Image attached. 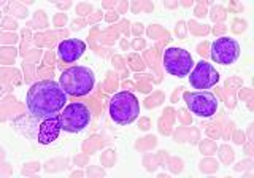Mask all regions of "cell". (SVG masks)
<instances>
[{
    "label": "cell",
    "instance_id": "obj_3",
    "mask_svg": "<svg viewBox=\"0 0 254 178\" xmlns=\"http://www.w3.org/2000/svg\"><path fill=\"white\" fill-rule=\"evenodd\" d=\"M95 77L89 67L73 66L65 69L59 77V85L68 95L83 97L87 95L94 88Z\"/></svg>",
    "mask_w": 254,
    "mask_h": 178
},
{
    "label": "cell",
    "instance_id": "obj_7",
    "mask_svg": "<svg viewBox=\"0 0 254 178\" xmlns=\"http://www.w3.org/2000/svg\"><path fill=\"white\" fill-rule=\"evenodd\" d=\"M238 56H240V45L234 38L221 37L214 40L211 45V59L221 66L234 64Z\"/></svg>",
    "mask_w": 254,
    "mask_h": 178
},
{
    "label": "cell",
    "instance_id": "obj_2",
    "mask_svg": "<svg viewBox=\"0 0 254 178\" xmlns=\"http://www.w3.org/2000/svg\"><path fill=\"white\" fill-rule=\"evenodd\" d=\"M67 95L58 82L42 80L27 91V108L37 118H50L67 107Z\"/></svg>",
    "mask_w": 254,
    "mask_h": 178
},
{
    "label": "cell",
    "instance_id": "obj_8",
    "mask_svg": "<svg viewBox=\"0 0 254 178\" xmlns=\"http://www.w3.org/2000/svg\"><path fill=\"white\" fill-rule=\"evenodd\" d=\"M189 82H190V86L194 89H210L213 88L219 82V74L216 72L211 64L205 62V61H200L194 67V70L190 72V77H189Z\"/></svg>",
    "mask_w": 254,
    "mask_h": 178
},
{
    "label": "cell",
    "instance_id": "obj_1",
    "mask_svg": "<svg viewBox=\"0 0 254 178\" xmlns=\"http://www.w3.org/2000/svg\"><path fill=\"white\" fill-rule=\"evenodd\" d=\"M91 111L81 102L68 103L59 115L45 118L38 129V143H53L64 132H79L89 126Z\"/></svg>",
    "mask_w": 254,
    "mask_h": 178
},
{
    "label": "cell",
    "instance_id": "obj_6",
    "mask_svg": "<svg viewBox=\"0 0 254 178\" xmlns=\"http://www.w3.org/2000/svg\"><path fill=\"white\" fill-rule=\"evenodd\" d=\"M164 66L165 70L173 77H186L190 74L194 61L192 56L183 48H169L164 53Z\"/></svg>",
    "mask_w": 254,
    "mask_h": 178
},
{
    "label": "cell",
    "instance_id": "obj_4",
    "mask_svg": "<svg viewBox=\"0 0 254 178\" xmlns=\"http://www.w3.org/2000/svg\"><path fill=\"white\" fill-rule=\"evenodd\" d=\"M140 115L138 99L129 91H121L115 94L110 100V116L119 126H127L133 123Z\"/></svg>",
    "mask_w": 254,
    "mask_h": 178
},
{
    "label": "cell",
    "instance_id": "obj_9",
    "mask_svg": "<svg viewBox=\"0 0 254 178\" xmlns=\"http://www.w3.org/2000/svg\"><path fill=\"white\" fill-rule=\"evenodd\" d=\"M86 51V43L81 42L78 38H70V40H64L58 46V56L59 59H62L67 64H73L83 56Z\"/></svg>",
    "mask_w": 254,
    "mask_h": 178
},
{
    "label": "cell",
    "instance_id": "obj_5",
    "mask_svg": "<svg viewBox=\"0 0 254 178\" xmlns=\"http://www.w3.org/2000/svg\"><path fill=\"white\" fill-rule=\"evenodd\" d=\"M183 97H185L188 108L200 118H210L218 110V99L210 91L185 92Z\"/></svg>",
    "mask_w": 254,
    "mask_h": 178
}]
</instances>
